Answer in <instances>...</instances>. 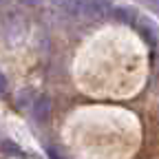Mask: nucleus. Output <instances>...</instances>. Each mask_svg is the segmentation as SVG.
Returning <instances> with one entry per match:
<instances>
[{
  "label": "nucleus",
  "instance_id": "1",
  "mask_svg": "<svg viewBox=\"0 0 159 159\" xmlns=\"http://www.w3.org/2000/svg\"><path fill=\"white\" fill-rule=\"evenodd\" d=\"M111 11H113L111 0H84L82 2V18H89V20L106 18L111 16Z\"/></svg>",
  "mask_w": 159,
  "mask_h": 159
},
{
  "label": "nucleus",
  "instance_id": "2",
  "mask_svg": "<svg viewBox=\"0 0 159 159\" xmlns=\"http://www.w3.org/2000/svg\"><path fill=\"white\" fill-rule=\"evenodd\" d=\"M51 108H53L51 97H49L47 93L38 95L35 102L31 104V117H33V122H35V124H47L49 117H51Z\"/></svg>",
  "mask_w": 159,
  "mask_h": 159
},
{
  "label": "nucleus",
  "instance_id": "3",
  "mask_svg": "<svg viewBox=\"0 0 159 159\" xmlns=\"http://www.w3.org/2000/svg\"><path fill=\"white\" fill-rule=\"evenodd\" d=\"M25 29H27V22H25V18L20 16V13H9L7 16V22H5V31H7V38L11 40H16V35L20 38L25 33Z\"/></svg>",
  "mask_w": 159,
  "mask_h": 159
},
{
  "label": "nucleus",
  "instance_id": "4",
  "mask_svg": "<svg viewBox=\"0 0 159 159\" xmlns=\"http://www.w3.org/2000/svg\"><path fill=\"white\" fill-rule=\"evenodd\" d=\"M49 2L55 9H60L66 16H71V18H82V2L84 0H49Z\"/></svg>",
  "mask_w": 159,
  "mask_h": 159
},
{
  "label": "nucleus",
  "instance_id": "5",
  "mask_svg": "<svg viewBox=\"0 0 159 159\" xmlns=\"http://www.w3.org/2000/svg\"><path fill=\"white\" fill-rule=\"evenodd\" d=\"M137 29H139V33H142V38L146 40V42L150 44V47H155L157 44V27L150 22L148 18H137Z\"/></svg>",
  "mask_w": 159,
  "mask_h": 159
},
{
  "label": "nucleus",
  "instance_id": "6",
  "mask_svg": "<svg viewBox=\"0 0 159 159\" xmlns=\"http://www.w3.org/2000/svg\"><path fill=\"white\" fill-rule=\"evenodd\" d=\"M111 16L117 20V22H124V25H135L137 18H139L133 7H113Z\"/></svg>",
  "mask_w": 159,
  "mask_h": 159
},
{
  "label": "nucleus",
  "instance_id": "7",
  "mask_svg": "<svg viewBox=\"0 0 159 159\" xmlns=\"http://www.w3.org/2000/svg\"><path fill=\"white\" fill-rule=\"evenodd\" d=\"M35 91L31 89V86H25V89H20L18 91V95H16V108H20V111H27V108H31V104L35 102Z\"/></svg>",
  "mask_w": 159,
  "mask_h": 159
},
{
  "label": "nucleus",
  "instance_id": "8",
  "mask_svg": "<svg viewBox=\"0 0 159 159\" xmlns=\"http://www.w3.org/2000/svg\"><path fill=\"white\" fill-rule=\"evenodd\" d=\"M0 152L5 157H25V150L16 142H11V139H2V142H0Z\"/></svg>",
  "mask_w": 159,
  "mask_h": 159
},
{
  "label": "nucleus",
  "instance_id": "9",
  "mask_svg": "<svg viewBox=\"0 0 159 159\" xmlns=\"http://www.w3.org/2000/svg\"><path fill=\"white\" fill-rule=\"evenodd\" d=\"M47 155H49V159H69V157L62 152V148H60V146H53V144L47 146Z\"/></svg>",
  "mask_w": 159,
  "mask_h": 159
},
{
  "label": "nucleus",
  "instance_id": "10",
  "mask_svg": "<svg viewBox=\"0 0 159 159\" xmlns=\"http://www.w3.org/2000/svg\"><path fill=\"white\" fill-rule=\"evenodd\" d=\"M7 91H9V80H7V75L2 71H0V97H2Z\"/></svg>",
  "mask_w": 159,
  "mask_h": 159
},
{
  "label": "nucleus",
  "instance_id": "11",
  "mask_svg": "<svg viewBox=\"0 0 159 159\" xmlns=\"http://www.w3.org/2000/svg\"><path fill=\"white\" fill-rule=\"evenodd\" d=\"M142 5H146L150 11H155V13H159V0H139Z\"/></svg>",
  "mask_w": 159,
  "mask_h": 159
},
{
  "label": "nucleus",
  "instance_id": "12",
  "mask_svg": "<svg viewBox=\"0 0 159 159\" xmlns=\"http://www.w3.org/2000/svg\"><path fill=\"white\" fill-rule=\"evenodd\" d=\"M20 5H25V7H40L44 2V0H18Z\"/></svg>",
  "mask_w": 159,
  "mask_h": 159
},
{
  "label": "nucleus",
  "instance_id": "13",
  "mask_svg": "<svg viewBox=\"0 0 159 159\" xmlns=\"http://www.w3.org/2000/svg\"><path fill=\"white\" fill-rule=\"evenodd\" d=\"M9 2H11V0H0V9H5V7H7Z\"/></svg>",
  "mask_w": 159,
  "mask_h": 159
}]
</instances>
